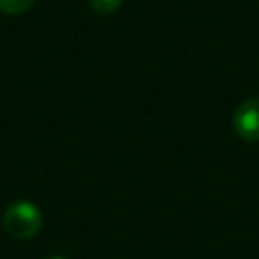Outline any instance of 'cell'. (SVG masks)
<instances>
[{
  "instance_id": "cell-1",
  "label": "cell",
  "mask_w": 259,
  "mask_h": 259,
  "mask_svg": "<svg viewBox=\"0 0 259 259\" xmlns=\"http://www.w3.org/2000/svg\"><path fill=\"white\" fill-rule=\"evenodd\" d=\"M2 227L14 239H32L42 227V214L30 200H14L2 214Z\"/></svg>"
},
{
  "instance_id": "cell-2",
  "label": "cell",
  "mask_w": 259,
  "mask_h": 259,
  "mask_svg": "<svg viewBox=\"0 0 259 259\" xmlns=\"http://www.w3.org/2000/svg\"><path fill=\"white\" fill-rule=\"evenodd\" d=\"M233 127L241 140L259 142V97H251L235 109Z\"/></svg>"
},
{
  "instance_id": "cell-3",
  "label": "cell",
  "mask_w": 259,
  "mask_h": 259,
  "mask_svg": "<svg viewBox=\"0 0 259 259\" xmlns=\"http://www.w3.org/2000/svg\"><path fill=\"white\" fill-rule=\"evenodd\" d=\"M34 0H0V12L4 14H20L26 12Z\"/></svg>"
},
{
  "instance_id": "cell-4",
  "label": "cell",
  "mask_w": 259,
  "mask_h": 259,
  "mask_svg": "<svg viewBox=\"0 0 259 259\" xmlns=\"http://www.w3.org/2000/svg\"><path fill=\"white\" fill-rule=\"evenodd\" d=\"M89 6L99 14H113L121 6V0H89Z\"/></svg>"
},
{
  "instance_id": "cell-5",
  "label": "cell",
  "mask_w": 259,
  "mask_h": 259,
  "mask_svg": "<svg viewBox=\"0 0 259 259\" xmlns=\"http://www.w3.org/2000/svg\"><path fill=\"white\" fill-rule=\"evenodd\" d=\"M47 259H65V257H47Z\"/></svg>"
}]
</instances>
